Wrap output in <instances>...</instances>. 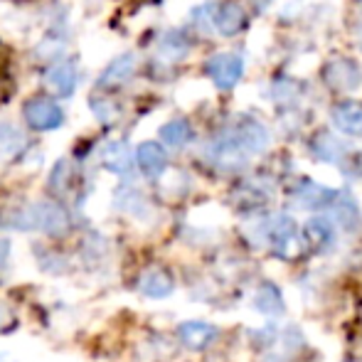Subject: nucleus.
<instances>
[{
	"label": "nucleus",
	"mask_w": 362,
	"mask_h": 362,
	"mask_svg": "<svg viewBox=\"0 0 362 362\" xmlns=\"http://www.w3.org/2000/svg\"><path fill=\"white\" fill-rule=\"evenodd\" d=\"M13 224L18 229H23V232H35L37 229V232H45L49 237H62V234L69 232V215L57 202L42 200L20 210L13 217Z\"/></svg>",
	"instance_id": "nucleus-1"
},
{
	"label": "nucleus",
	"mask_w": 362,
	"mask_h": 362,
	"mask_svg": "<svg viewBox=\"0 0 362 362\" xmlns=\"http://www.w3.org/2000/svg\"><path fill=\"white\" fill-rule=\"evenodd\" d=\"M205 72L217 89H234L244 76V57L237 52H217L207 59Z\"/></svg>",
	"instance_id": "nucleus-2"
},
{
	"label": "nucleus",
	"mask_w": 362,
	"mask_h": 362,
	"mask_svg": "<svg viewBox=\"0 0 362 362\" xmlns=\"http://www.w3.org/2000/svg\"><path fill=\"white\" fill-rule=\"evenodd\" d=\"M323 76L328 81V86L338 91H358L362 86V69L358 62L348 57H335L325 64Z\"/></svg>",
	"instance_id": "nucleus-3"
},
{
	"label": "nucleus",
	"mask_w": 362,
	"mask_h": 362,
	"mask_svg": "<svg viewBox=\"0 0 362 362\" xmlns=\"http://www.w3.org/2000/svg\"><path fill=\"white\" fill-rule=\"evenodd\" d=\"M25 121L35 131H54L64 124V111L49 99H30L23 109Z\"/></svg>",
	"instance_id": "nucleus-4"
},
{
	"label": "nucleus",
	"mask_w": 362,
	"mask_h": 362,
	"mask_svg": "<svg viewBox=\"0 0 362 362\" xmlns=\"http://www.w3.org/2000/svg\"><path fill=\"white\" fill-rule=\"evenodd\" d=\"M267 239L274 252L286 257V252L298 239V227H296V222L288 215H279L267 224Z\"/></svg>",
	"instance_id": "nucleus-5"
},
{
	"label": "nucleus",
	"mask_w": 362,
	"mask_h": 362,
	"mask_svg": "<svg viewBox=\"0 0 362 362\" xmlns=\"http://www.w3.org/2000/svg\"><path fill=\"white\" fill-rule=\"evenodd\" d=\"M333 126L345 136H362V104L358 101H343L335 104L330 111Z\"/></svg>",
	"instance_id": "nucleus-6"
},
{
	"label": "nucleus",
	"mask_w": 362,
	"mask_h": 362,
	"mask_svg": "<svg viewBox=\"0 0 362 362\" xmlns=\"http://www.w3.org/2000/svg\"><path fill=\"white\" fill-rule=\"evenodd\" d=\"M136 163H139V168L144 170V175L156 180V177H160L163 173H165L168 153H165V148L160 144H156V141H146V144H141L139 151H136Z\"/></svg>",
	"instance_id": "nucleus-7"
},
{
	"label": "nucleus",
	"mask_w": 362,
	"mask_h": 362,
	"mask_svg": "<svg viewBox=\"0 0 362 362\" xmlns=\"http://www.w3.org/2000/svg\"><path fill=\"white\" fill-rule=\"evenodd\" d=\"M237 134L239 144L244 146L247 153H264L272 144V136H269V129L262 124V121H254V119H244L242 124L234 129Z\"/></svg>",
	"instance_id": "nucleus-8"
},
{
	"label": "nucleus",
	"mask_w": 362,
	"mask_h": 362,
	"mask_svg": "<svg viewBox=\"0 0 362 362\" xmlns=\"http://www.w3.org/2000/svg\"><path fill=\"white\" fill-rule=\"evenodd\" d=\"M177 338L185 348L202 350L217 338V328L210 323H202V320H185L177 325Z\"/></svg>",
	"instance_id": "nucleus-9"
},
{
	"label": "nucleus",
	"mask_w": 362,
	"mask_h": 362,
	"mask_svg": "<svg viewBox=\"0 0 362 362\" xmlns=\"http://www.w3.org/2000/svg\"><path fill=\"white\" fill-rule=\"evenodd\" d=\"M212 23H215V30L219 35L234 37V35L242 33L244 23H247V13H244V8L239 3H232V0H229V3H222L215 10Z\"/></svg>",
	"instance_id": "nucleus-10"
},
{
	"label": "nucleus",
	"mask_w": 362,
	"mask_h": 362,
	"mask_svg": "<svg viewBox=\"0 0 362 362\" xmlns=\"http://www.w3.org/2000/svg\"><path fill=\"white\" fill-rule=\"evenodd\" d=\"M293 200L298 202L300 207H305V210H320V207L333 205L335 192L330 190V187L318 185V182H313V180H303L293 190Z\"/></svg>",
	"instance_id": "nucleus-11"
},
{
	"label": "nucleus",
	"mask_w": 362,
	"mask_h": 362,
	"mask_svg": "<svg viewBox=\"0 0 362 362\" xmlns=\"http://www.w3.org/2000/svg\"><path fill=\"white\" fill-rule=\"evenodd\" d=\"M101 163L106 170L116 173V175H126L134 168V153L124 141H109L101 148Z\"/></svg>",
	"instance_id": "nucleus-12"
},
{
	"label": "nucleus",
	"mask_w": 362,
	"mask_h": 362,
	"mask_svg": "<svg viewBox=\"0 0 362 362\" xmlns=\"http://www.w3.org/2000/svg\"><path fill=\"white\" fill-rule=\"evenodd\" d=\"M136 67H139V59H136L134 52H126V54H119V57L114 59V62L109 64V67L101 72L99 76V86H104V89H109V86H119L124 84V81L131 79V74L136 72Z\"/></svg>",
	"instance_id": "nucleus-13"
},
{
	"label": "nucleus",
	"mask_w": 362,
	"mask_h": 362,
	"mask_svg": "<svg viewBox=\"0 0 362 362\" xmlns=\"http://www.w3.org/2000/svg\"><path fill=\"white\" fill-rule=\"evenodd\" d=\"M45 84H47V89L52 91L54 96L67 99V96H72L76 89V69L69 62L54 64V67L45 74Z\"/></svg>",
	"instance_id": "nucleus-14"
},
{
	"label": "nucleus",
	"mask_w": 362,
	"mask_h": 362,
	"mask_svg": "<svg viewBox=\"0 0 362 362\" xmlns=\"http://www.w3.org/2000/svg\"><path fill=\"white\" fill-rule=\"evenodd\" d=\"M333 217H335V224H338V227H343L345 232H353V229L360 224V207H358L355 197L350 195L348 190L335 192Z\"/></svg>",
	"instance_id": "nucleus-15"
},
{
	"label": "nucleus",
	"mask_w": 362,
	"mask_h": 362,
	"mask_svg": "<svg viewBox=\"0 0 362 362\" xmlns=\"http://www.w3.org/2000/svg\"><path fill=\"white\" fill-rule=\"evenodd\" d=\"M139 288L148 298L158 300V298H168V296L175 291V284H173L168 272H163V269H151V272H146L144 276H141Z\"/></svg>",
	"instance_id": "nucleus-16"
},
{
	"label": "nucleus",
	"mask_w": 362,
	"mask_h": 362,
	"mask_svg": "<svg viewBox=\"0 0 362 362\" xmlns=\"http://www.w3.org/2000/svg\"><path fill=\"white\" fill-rule=\"evenodd\" d=\"M310 148H313V156L323 163H343L345 153H348V146L340 139H335L333 134H318Z\"/></svg>",
	"instance_id": "nucleus-17"
},
{
	"label": "nucleus",
	"mask_w": 362,
	"mask_h": 362,
	"mask_svg": "<svg viewBox=\"0 0 362 362\" xmlns=\"http://www.w3.org/2000/svg\"><path fill=\"white\" fill-rule=\"evenodd\" d=\"M254 305L264 315H279L284 310L281 291L274 286V284H264V286H259L257 296H254Z\"/></svg>",
	"instance_id": "nucleus-18"
},
{
	"label": "nucleus",
	"mask_w": 362,
	"mask_h": 362,
	"mask_svg": "<svg viewBox=\"0 0 362 362\" xmlns=\"http://www.w3.org/2000/svg\"><path fill=\"white\" fill-rule=\"evenodd\" d=\"M160 141L170 148H182L192 141V129L187 121L175 119V121H168L165 126H160Z\"/></svg>",
	"instance_id": "nucleus-19"
},
{
	"label": "nucleus",
	"mask_w": 362,
	"mask_h": 362,
	"mask_svg": "<svg viewBox=\"0 0 362 362\" xmlns=\"http://www.w3.org/2000/svg\"><path fill=\"white\" fill-rule=\"evenodd\" d=\"M305 237L315 249H323L325 244H330L335 239V227L328 217H313L305 224Z\"/></svg>",
	"instance_id": "nucleus-20"
},
{
	"label": "nucleus",
	"mask_w": 362,
	"mask_h": 362,
	"mask_svg": "<svg viewBox=\"0 0 362 362\" xmlns=\"http://www.w3.org/2000/svg\"><path fill=\"white\" fill-rule=\"evenodd\" d=\"M23 146H25V136L20 134L15 126H10V124L0 126V158H3V160L15 158L23 151Z\"/></svg>",
	"instance_id": "nucleus-21"
},
{
	"label": "nucleus",
	"mask_w": 362,
	"mask_h": 362,
	"mask_svg": "<svg viewBox=\"0 0 362 362\" xmlns=\"http://www.w3.org/2000/svg\"><path fill=\"white\" fill-rule=\"evenodd\" d=\"M116 205H119L124 212H129V215H136V217H141L148 210L146 197L141 195L136 187H121V190L116 192Z\"/></svg>",
	"instance_id": "nucleus-22"
},
{
	"label": "nucleus",
	"mask_w": 362,
	"mask_h": 362,
	"mask_svg": "<svg viewBox=\"0 0 362 362\" xmlns=\"http://www.w3.org/2000/svg\"><path fill=\"white\" fill-rule=\"evenodd\" d=\"M272 96L276 104H293V101L300 99V84L293 79H276L272 86Z\"/></svg>",
	"instance_id": "nucleus-23"
},
{
	"label": "nucleus",
	"mask_w": 362,
	"mask_h": 362,
	"mask_svg": "<svg viewBox=\"0 0 362 362\" xmlns=\"http://www.w3.org/2000/svg\"><path fill=\"white\" fill-rule=\"evenodd\" d=\"M160 49L168 54V57L177 59L190 49V42H187L185 33H180V30H170V33L160 40Z\"/></svg>",
	"instance_id": "nucleus-24"
},
{
	"label": "nucleus",
	"mask_w": 362,
	"mask_h": 362,
	"mask_svg": "<svg viewBox=\"0 0 362 362\" xmlns=\"http://www.w3.org/2000/svg\"><path fill=\"white\" fill-rule=\"evenodd\" d=\"M67 177H69V160H59L57 165H54L52 175H49V187L57 192L64 190V185H67Z\"/></svg>",
	"instance_id": "nucleus-25"
},
{
	"label": "nucleus",
	"mask_w": 362,
	"mask_h": 362,
	"mask_svg": "<svg viewBox=\"0 0 362 362\" xmlns=\"http://www.w3.org/2000/svg\"><path fill=\"white\" fill-rule=\"evenodd\" d=\"M91 111H94V114L99 116V121H104V124H109V121L114 119V111H111L101 99H91Z\"/></svg>",
	"instance_id": "nucleus-26"
},
{
	"label": "nucleus",
	"mask_w": 362,
	"mask_h": 362,
	"mask_svg": "<svg viewBox=\"0 0 362 362\" xmlns=\"http://www.w3.org/2000/svg\"><path fill=\"white\" fill-rule=\"evenodd\" d=\"M8 320V310H5V305H0V325Z\"/></svg>",
	"instance_id": "nucleus-27"
},
{
	"label": "nucleus",
	"mask_w": 362,
	"mask_h": 362,
	"mask_svg": "<svg viewBox=\"0 0 362 362\" xmlns=\"http://www.w3.org/2000/svg\"><path fill=\"white\" fill-rule=\"evenodd\" d=\"M0 362H15V360H13V355H8V353H0Z\"/></svg>",
	"instance_id": "nucleus-28"
},
{
	"label": "nucleus",
	"mask_w": 362,
	"mask_h": 362,
	"mask_svg": "<svg viewBox=\"0 0 362 362\" xmlns=\"http://www.w3.org/2000/svg\"><path fill=\"white\" fill-rule=\"evenodd\" d=\"M358 33H360V49H362V18H360V25H358Z\"/></svg>",
	"instance_id": "nucleus-29"
},
{
	"label": "nucleus",
	"mask_w": 362,
	"mask_h": 362,
	"mask_svg": "<svg viewBox=\"0 0 362 362\" xmlns=\"http://www.w3.org/2000/svg\"><path fill=\"white\" fill-rule=\"evenodd\" d=\"M272 362H281V360H272Z\"/></svg>",
	"instance_id": "nucleus-30"
}]
</instances>
